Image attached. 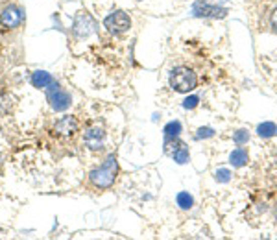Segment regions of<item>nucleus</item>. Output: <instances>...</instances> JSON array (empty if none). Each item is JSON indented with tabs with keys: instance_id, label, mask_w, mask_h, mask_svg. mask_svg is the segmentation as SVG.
Instances as JSON below:
<instances>
[{
	"instance_id": "3",
	"label": "nucleus",
	"mask_w": 277,
	"mask_h": 240,
	"mask_svg": "<svg viewBox=\"0 0 277 240\" xmlns=\"http://www.w3.org/2000/svg\"><path fill=\"white\" fill-rule=\"evenodd\" d=\"M46 96H48V102H50V107L54 111H65V109L70 105V94L65 92L61 87L52 81L50 85L46 87Z\"/></svg>"
},
{
	"instance_id": "10",
	"label": "nucleus",
	"mask_w": 277,
	"mask_h": 240,
	"mask_svg": "<svg viewBox=\"0 0 277 240\" xmlns=\"http://www.w3.org/2000/svg\"><path fill=\"white\" fill-rule=\"evenodd\" d=\"M52 81L54 80H52L50 72H45V70H37V72H34V76H32V83H34V87H37V89H46Z\"/></svg>"
},
{
	"instance_id": "9",
	"label": "nucleus",
	"mask_w": 277,
	"mask_h": 240,
	"mask_svg": "<svg viewBox=\"0 0 277 240\" xmlns=\"http://www.w3.org/2000/svg\"><path fill=\"white\" fill-rule=\"evenodd\" d=\"M56 132L59 135H65V137H72L74 133L78 132V120L70 114H65L56 122Z\"/></svg>"
},
{
	"instance_id": "17",
	"label": "nucleus",
	"mask_w": 277,
	"mask_h": 240,
	"mask_svg": "<svg viewBox=\"0 0 277 240\" xmlns=\"http://www.w3.org/2000/svg\"><path fill=\"white\" fill-rule=\"evenodd\" d=\"M248 139H249V135H248V132L246 130H238L237 133H235V137H233V141L238 144V146H242V144H246L248 143Z\"/></svg>"
},
{
	"instance_id": "4",
	"label": "nucleus",
	"mask_w": 277,
	"mask_h": 240,
	"mask_svg": "<svg viewBox=\"0 0 277 240\" xmlns=\"http://www.w3.org/2000/svg\"><path fill=\"white\" fill-rule=\"evenodd\" d=\"M104 26L111 32V34H124V32H128L131 26V21L130 17L126 15L124 12H113L109 13L108 17H106V21H104Z\"/></svg>"
},
{
	"instance_id": "12",
	"label": "nucleus",
	"mask_w": 277,
	"mask_h": 240,
	"mask_svg": "<svg viewBox=\"0 0 277 240\" xmlns=\"http://www.w3.org/2000/svg\"><path fill=\"white\" fill-rule=\"evenodd\" d=\"M181 146H183V143H181L179 139L177 137H168V135H166V139H164V152H166V154L174 155L175 152L181 148Z\"/></svg>"
},
{
	"instance_id": "19",
	"label": "nucleus",
	"mask_w": 277,
	"mask_h": 240,
	"mask_svg": "<svg viewBox=\"0 0 277 240\" xmlns=\"http://www.w3.org/2000/svg\"><path fill=\"white\" fill-rule=\"evenodd\" d=\"M215 135V130L213 128H200L198 133H196V139H209Z\"/></svg>"
},
{
	"instance_id": "22",
	"label": "nucleus",
	"mask_w": 277,
	"mask_h": 240,
	"mask_svg": "<svg viewBox=\"0 0 277 240\" xmlns=\"http://www.w3.org/2000/svg\"><path fill=\"white\" fill-rule=\"evenodd\" d=\"M275 220H277V207H275Z\"/></svg>"
},
{
	"instance_id": "14",
	"label": "nucleus",
	"mask_w": 277,
	"mask_h": 240,
	"mask_svg": "<svg viewBox=\"0 0 277 240\" xmlns=\"http://www.w3.org/2000/svg\"><path fill=\"white\" fill-rule=\"evenodd\" d=\"M175 201H177V205H179L181 209H191V207L194 205L193 196L189 194V192H179L177 198H175Z\"/></svg>"
},
{
	"instance_id": "5",
	"label": "nucleus",
	"mask_w": 277,
	"mask_h": 240,
	"mask_svg": "<svg viewBox=\"0 0 277 240\" xmlns=\"http://www.w3.org/2000/svg\"><path fill=\"white\" fill-rule=\"evenodd\" d=\"M72 30L78 37L83 39V37H89L90 34L97 32V23H95V19L90 17L89 13L79 12L78 15H76V19H74Z\"/></svg>"
},
{
	"instance_id": "2",
	"label": "nucleus",
	"mask_w": 277,
	"mask_h": 240,
	"mask_svg": "<svg viewBox=\"0 0 277 240\" xmlns=\"http://www.w3.org/2000/svg\"><path fill=\"white\" fill-rule=\"evenodd\" d=\"M198 83V78L194 74L193 70L187 69V67H177V69L172 70L170 74V87L177 92H189L193 91L194 87Z\"/></svg>"
},
{
	"instance_id": "13",
	"label": "nucleus",
	"mask_w": 277,
	"mask_h": 240,
	"mask_svg": "<svg viewBox=\"0 0 277 240\" xmlns=\"http://www.w3.org/2000/svg\"><path fill=\"white\" fill-rule=\"evenodd\" d=\"M275 132H277V128L273 122H262V124L257 128V133H259V137H262V139L273 137Z\"/></svg>"
},
{
	"instance_id": "7",
	"label": "nucleus",
	"mask_w": 277,
	"mask_h": 240,
	"mask_svg": "<svg viewBox=\"0 0 277 240\" xmlns=\"http://www.w3.org/2000/svg\"><path fill=\"white\" fill-rule=\"evenodd\" d=\"M83 143L89 150L98 152V150L104 148V143H106V132H104L100 126L90 128V130H87V133H85Z\"/></svg>"
},
{
	"instance_id": "1",
	"label": "nucleus",
	"mask_w": 277,
	"mask_h": 240,
	"mask_svg": "<svg viewBox=\"0 0 277 240\" xmlns=\"http://www.w3.org/2000/svg\"><path fill=\"white\" fill-rule=\"evenodd\" d=\"M117 172H119V163H117L115 154H111L108 159L104 161L102 166H98V168L90 172V181L98 189H108V187H111L115 183Z\"/></svg>"
},
{
	"instance_id": "8",
	"label": "nucleus",
	"mask_w": 277,
	"mask_h": 240,
	"mask_svg": "<svg viewBox=\"0 0 277 240\" xmlns=\"http://www.w3.org/2000/svg\"><path fill=\"white\" fill-rule=\"evenodd\" d=\"M193 15L196 17H213V19H222L227 15L226 8L211 6L207 2H196L193 6Z\"/></svg>"
},
{
	"instance_id": "23",
	"label": "nucleus",
	"mask_w": 277,
	"mask_h": 240,
	"mask_svg": "<svg viewBox=\"0 0 277 240\" xmlns=\"http://www.w3.org/2000/svg\"><path fill=\"white\" fill-rule=\"evenodd\" d=\"M275 135H277V132H275Z\"/></svg>"
},
{
	"instance_id": "16",
	"label": "nucleus",
	"mask_w": 277,
	"mask_h": 240,
	"mask_svg": "<svg viewBox=\"0 0 277 240\" xmlns=\"http://www.w3.org/2000/svg\"><path fill=\"white\" fill-rule=\"evenodd\" d=\"M172 157H174V161H177L179 165H183V163H187V161H189V148L185 146V144H183V146H181V148L177 150V152H175V154L172 155Z\"/></svg>"
},
{
	"instance_id": "18",
	"label": "nucleus",
	"mask_w": 277,
	"mask_h": 240,
	"mask_svg": "<svg viewBox=\"0 0 277 240\" xmlns=\"http://www.w3.org/2000/svg\"><path fill=\"white\" fill-rule=\"evenodd\" d=\"M229 177H231V172L227 170V168H220V170L216 172V179H218L220 183H227Z\"/></svg>"
},
{
	"instance_id": "15",
	"label": "nucleus",
	"mask_w": 277,
	"mask_h": 240,
	"mask_svg": "<svg viewBox=\"0 0 277 240\" xmlns=\"http://www.w3.org/2000/svg\"><path fill=\"white\" fill-rule=\"evenodd\" d=\"M179 133H181V122L179 120L168 122V124L164 126V135H168V137H179Z\"/></svg>"
},
{
	"instance_id": "6",
	"label": "nucleus",
	"mask_w": 277,
	"mask_h": 240,
	"mask_svg": "<svg viewBox=\"0 0 277 240\" xmlns=\"http://www.w3.org/2000/svg\"><path fill=\"white\" fill-rule=\"evenodd\" d=\"M23 21H24V13L23 10L17 6H8L0 13V24H2L4 28H10V30L17 28Z\"/></svg>"
},
{
	"instance_id": "21",
	"label": "nucleus",
	"mask_w": 277,
	"mask_h": 240,
	"mask_svg": "<svg viewBox=\"0 0 277 240\" xmlns=\"http://www.w3.org/2000/svg\"><path fill=\"white\" fill-rule=\"evenodd\" d=\"M271 28H273V32L277 34V8L273 10V13H271Z\"/></svg>"
},
{
	"instance_id": "11",
	"label": "nucleus",
	"mask_w": 277,
	"mask_h": 240,
	"mask_svg": "<svg viewBox=\"0 0 277 240\" xmlns=\"http://www.w3.org/2000/svg\"><path fill=\"white\" fill-rule=\"evenodd\" d=\"M229 163H231L233 166H237V168L244 166L246 163H248V152H246L244 148L233 150L231 155H229Z\"/></svg>"
},
{
	"instance_id": "20",
	"label": "nucleus",
	"mask_w": 277,
	"mask_h": 240,
	"mask_svg": "<svg viewBox=\"0 0 277 240\" xmlns=\"http://www.w3.org/2000/svg\"><path fill=\"white\" fill-rule=\"evenodd\" d=\"M198 102H200L198 96H189V98H185V102H183V107H185V109H194L196 105H198Z\"/></svg>"
}]
</instances>
